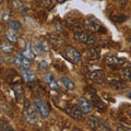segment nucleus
<instances>
[{
	"label": "nucleus",
	"mask_w": 131,
	"mask_h": 131,
	"mask_svg": "<svg viewBox=\"0 0 131 131\" xmlns=\"http://www.w3.org/2000/svg\"><path fill=\"white\" fill-rule=\"evenodd\" d=\"M0 130L1 131H13V128L11 127V125L9 124V122H7L6 120H1L0 121Z\"/></svg>",
	"instance_id": "b1692460"
},
{
	"label": "nucleus",
	"mask_w": 131,
	"mask_h": 131,
	"mask_svg": "<svg viewBox=\"0 0 131 131\" xmlns=\"http://www.w3.org/2000/svg\"><path fill=\"white\" fill-rule=\"evenodd\" d=\"M21 54L25 57V58H27L28 60H33L35 58V54H34V51H33V48L31 47L30 43L26 44V46L23 48V50H22Z\"/></svg>",
	"instance_id": "dca6fc26"
},
{
	"label": "nucleus",
	"mask_w": 131,
	"mask_h": 131,
	"mask_svg": "<svg viewBox=\"0 0 131 131\" xmlns=\"http://www.w3.org/2000/svg\"><path fill=\"white\" fill-rule=\"evenodd\" d=\"M21 75L24 81H26L27 83H31L35 80V74L28 69H21Z\"/></svg>",
	"instance_id": "f3484780"
},
{
	"label": "nucleus",
	"mask_w": 131,
	"mask_h": 131,
	"mask_svg": "<svg viewBox=\"0 0 131 131\" xmlns=\"http://www.w3.org/2000/svg\"><path fill=\"white\" fill-rule=\"evenodd\" d=\"M88 125L93 130H101V131H109L110 128L105 122L97 117H90L88 119Z\"/></svg>",
	"instance_id": "39448f33"
},
{
	"label": "nucleus",
	"mask_w": 131,
	"mask_h": 131,
	"mask_svg": "<svg viewBox=\"0 0 131 131\" xmlns=\"http://www.w3.org/2000/svg\"><path fill=\"white\" fill-rule=\"evenodd\" d=\"M88 56H89V58L90 59H92V60H96L98 59V57H100V50L96 48H91L90 50L86 52Z\"/></svg>",
	"instance_id": "4be33fe9"
},
{
	"label": "nucleus",
	"mask_w": 131,
	"mask_h": 131,
	"mask_svg": "<svg viewBox=\"0 0 131 131\" xmlns=\"http://www.w3.org/2000/svg\"><path fill=\"white\" fill-rule=\"evenodd\" d=\"M92 104L95 106L96 108H98L100 110H102V112H104V110H106V105L104 104V102L101 100V98H98L97 95H92Z\"/></svg>",
	"instance_id": "aec40b11"
},
{
	"label": "nucleus",
	"mask_w": 131,
	"mask_h": 131,
	"mask_svg": "<svg viewBox=\"0 0 131 131\" xmlns=\"http://www.w3.org/2000/svg\"><path fill=\"white\" fill-rule=\"evenodd\" d=\"M13 62L15 66H18V67H20L21 69H30V67H31V60L25 58L22 54L16 55L13 58Z\"/></svg>",
	"instance_id": "1a4fd4ad"
},
{
	"label": "nucleus",
	"mask_w": 131,
	"mask_h": 131,
	"mask_svg": "<svg viewBox=\"0 0 131 131\" xmlns=\"http://www.w3.org/2000/svg\"><path fill=\"white\" fill-rule=\"evenodd\" d=\"M60 82L62 83L63 86L67 89V90H70V91H72V90H74V83L70 80V79H68V78H66V77H61V79H60Z\"/></svg>",
	"instance_id": "412c9836"
},
{
	"label": "nucleus",
	"mask_w": 131,
	"mask_h": 131,
	"mask_svg": "<svg viewBox=\"0 0 131 131\" xmlns=\"http://www.w3.org/2000/svg\"><path fill=\"white\" fill-rule=\"evenodd\" d=\"M129 97H130V98H131V92H130V94H129Z\"/></svg>",
	"instance_id": "7c9ffc66"
},
{
	"label": "nucleus",
	"mask_w": 131,
	"mask_h": 131,
	"mask_svg": "<svg viewBox=\"0 0 131 131\" xmlns=\"http://www.w3.org/2000/svg\"><path fill=\"white\" fill-rule=\"evenodd\" d=\"M5 37L9 43H16L19 39V36L16 34V32L14 30H12V28L11 30H7L5 32Z\"/></svg>",
	"instance_id": "2eb2a0df"
},
{
	"label": "nucleus",
	"mask_w": 131,
	"mask_h": 131,
	"mask_svg": "<svg viewBox=\"0 0 131 131\" xmlns=\"http://www.w3.org/2000/svg\"><path fill=\"white\" fill-rule=\"evenodd\" d=\"M38 68L39 69H46L47 68V62L46 61H40L38 63Z\"/></svg>",
	"instance_id": "cd10ccee"
},
{
	"label": "nucleus",
	"mask_w": 131,
	"mask_h": 131,
	"mask_svg": "<svg viewBox=\"0 0 131 131\" xmlns=\"http://www.w3.org/2000/svg\"><path fill=\"white\" fill-rule=\"evenodd\" d=\"M66 113L68 114V116H70L71 118L77 120H81L84 115V113L79 108V106H72V105L66 108Z\"/></svg>",
	"instance_id": "0eeeda50"
},
{
	"label": "nucleus",
	"mask_w": 131,
	"mask_h": 131,
	"mask_svg": "<svg viewBox=\"0 0 131 131\" xmlns=\"http://www.w3.org/2000/svg\"><path fill=\"white\" fill-rule=\"evenodd\" d=\"M56 1L58 2V3H62V2H64V1H66V0H56Z\"/></svg>",
	"instance_id": "c756f323"
},
{
	"label": "nucleus",
	"mask_w": 131,
	"mask_h": 131,
	"mask_svg": "<svg viewBox=\"0 0 131 131\" xmlns=\"http://www.w3.org/2000/svg\"><path fill=\"white\" fill-rule=\"evenodd\" d=\"M83 27L85 28V30H88V31L92 32V33L98 32L100 30L103 28V26H102V23L98 21L96 18H94V16H92V15H90V16H88V18L84 19Z\"/></svg>",
	"instance_id": "7ed1b4c3"
},
{
	"label": "nucleus",
	"mask_w": 131,
	"mask_h": 131,
	"mask_svg": "<svg viewBox=\"0 0 131 131\" xmlns=\"http://www.w3.org/2000/svg\"><path fill=\"white\" fill-rule=\"evenodd\" d=\"M73 38L77 42H79L81 44H85V45H91L96 42V37L93 34L88 32H83V31H77L73 34Z\"/></svg>",
	"instance_id": "f03ea898"
},
{
	"label": "nucleus",
	"mask_w": 131,
	"mask_h": 131,
	"mask_svg": "<svg viewBox=\"0 0 131 131\" xmlns=\"http://www.w3.org/2000/svg\"><path fill=\"white\" fill-rule=\"evenodd\" d=\"M37 113H38V110H37V108H36V106H35L34 103H33V104L28 103L25 106L24 112H23L25 120L28 122V124H31V125H35L36 122H37V119H38Z\"/></svg>",
	"instance_id": "f257e3e1"
},
{
	"label": "nucleus",
	"mask_w": 131,
	"mask_h": 131,
	"mask_svg": "<svg viewBox=\"0 0 131 131\" xmlns=\"http://www.w3.org/2000/svg\"><path fill=\"white\" fill-rule=\"evenodd\" d=\"M121 78L126 81H131V64H125L121 69Z\"/></svg>",
	"instance_id": "a211bd4d"
},
{
	"label": "nucleus",
	"mask_w": 131,
	"mask_h": 131,
	"mask_svg": "<svg viewBox=\"0 0 131 131\" xmlns=\"http://www.w3.org/2000/svg\"><path fill=\"white\" fill-rule=\"evenodd\" d=\"M34 104H35L36 108H37V110H38V114L40 115V117L42 118L45 119V118H47L49 116V114H50V109H49L48 104L44 100H42V98H35Z\"/></svg>",
	"instance_id": "423d86ee"
},
{
	"label": "nucleus",
	"mask_w": 131,
	"mask_h": 131,
	"mask_svg": "<svg viewBox=\"0 0 131 131\" xmlns=\"http://www.w3.org/2000/svg\"><path fill=\"white\" fill-rule=\"evenodd\" d=\"M117 130H125V131H130L131 130V128H126L125 126H119L117 128Z\"/></svg>",
	"instance_id": "c85d7f7f"
},
{
	"label": "nucleus",
	"mask_w": 131,
	"mask_h": 131,
	"mask_svg": "<svg viewBox=\"0 0 131 131\" xmlns=\"http://www.w3.org/2000/svg\"><path fill=\"white\" fill-rule=\"evenodd\" d=\"M12 90L14 91L15 98L18 100V102H23L24 101V90L22 88L21 84H16L12 86Z\"/></svg>",
	"instance_id": "4468645a"
},
{
	"label": "nucleus",
	"mask_w": 131,
	"mask_h": 131,
	"mask_svg": "<svg viewBox=\"0 0 131 131\" xmlns=\"http://www.w3.org/2000/svg\"><path fill=\"white\" fill-rule=\"evenodd\" d=\"M9 23H10V26L12 30L16 31V30H19V28H21V23L19 21H10Z\"/></svg>",
	"instance_id": "a878e982"
},
{
	"label": "nucleus",
	"mask_w": 131,
	"mask_h": 131,
	"mask_svg": "<svg viewBox=\"0 0 131 131\" xmlns=\"http://www.w3.org/2000/svg\"><path fill=\"white\" fill-rule=\"evenodd\" d=\"M0 49H1V51L5 52V54H11V52L13 51V46L10 45L9 43H2Z\"/></svg>",
	"instance_id": "5701e85b"
},
{
	"label": "nucleus",
	"mask_w": 131,
	"mask_h": 131,
	"mask_svg": "<svg viewBox=\"0 0 131 131\" xmlns=\"http://www.w3.org/2000/svg\"><path fill=\"white\" fill-rule=\"evenodd\" d=\"M63 55L69 61H71L74 64H80L82 62V57L80 55V52L77 50L75 48H73L71 46H68L64 48Z\"/></svg>",
	"instance_id": "20e7f679"
},
{
	"label": "nucleus",
	"mask_w": 131,
	"mask_h": 131,
	"mask_svg": "<svg viewBox=\"0 0 131 131\" xmlns=\"http://www.w3.org/2000/svg\"><path fill=\"white\" fill-rule=\"evenodd\" d=\"M1 21L2 22H10V14L8 12L3 11L1 13Z\"/></svg>",
	"instance_id": "bb28decb"
},
{
	"label": "nucleus",
	"mask_w": 131,
	"mask_h": 131,
	"mask_svg": "<svg viewBox=\"0 0 131 131\" xmlns=\"http://www.w3.org/2000/svg\"><path fill=\"white\" fill-rule=\"evenodd\" d=\"M90 79H91L93 82H96V83H103L105 81L106 77H105V73L103 70H94L90 72Z\"/></svg>",
	"instance_id": "9b49d317"
},
{
	"label": "nucleus",
	"mask_w": 131,
	"mask_h": 131,
	"mask_svg": "<svg viewBox=\"0 0 131 131\" xmlns=\"http://www.w3.org/2000/svg\"><path fill=\"white\" fill-rule=\"evenodd\" d=\"M33 49L37 52V54H45V52L48 51V45L46 44V42L40 39H36L33 45Z\"/></svg>",
	"instance_id": "f8f14e48"
},
{
	"label": "nucleus",
	"mask_w": 131,
	"mask_h": 131,
	"mask_svg": "<svg viewBox=\"0 0 131 131\" xmlns=\"http://www.w3.org/2000/svg\"><path fill=\"white\" fill-rule=\"evenodd\" d=\"M104 62L108 67H118V66H122L125 63V59L119 58L117 56H107L105 58Z\"/></svg>",
	"instance_id": "9d476101"
},
{
	"label": "nucleus",
	"mask_w": 131,
	"mask_h": 131,
	"mask_svg": "<svg viewBox=\"0 0 131 131\" xmlns=\"http://www.w3.org/2000/svg\"><path fill=\"white\" fill-rule=\"evenodd\" d=\"M78 106H79V108L84 114H91L93 110V104L88 98H84V97H81L78 100Z\"/></svg>",
	"instance_id": "6e6552de"
},
{
	"label": "nucleus",
	"mask_w": 131,
	"mask_h": 131,
	"mask_svg": "<svg viewBox=\"0 0 131 131\" xmlns=\"http://www.w3.org/2000/svg\"><path fill=\"white\" fill-rule=\"evenodd\" d=\"M43 79L44 81L47 83V85L49 88H50L51 90H59L60 88V85L58 83V81L56 80V78L52 75V74H49V73H47V74H45L43 77Z\"/></svg>",
	"instance_id": "ddd939ff"
},
{
	"label": "nucleus",
	"mask_w": 131,
	"mask_h": 131,
	"mask_svg": "<svg viewBox=\"0 0 131 131\" xmlns=\"http://www.w3.org/2000/svg\"><path fill=\"white\" fill-rule=\"evenodd\" d=\"M23 6V3L21 0H11L10 1V7L13 8V9H20Z\"/></svg>",
	"instance_id": "393cba45"
},
{
	"label": "nucleus",
	"mask_w": 131,
	"mask_h": 131,
	"mask_svg": "<svg viewBox=\"0 0 131 131\" xmlns=\"http://www.w3.org/2000/svg\"><path fill=\"white\" fill-rule=\"evenodd\" d=\"M110 86H112L114 90H116V91H122V90H125L128 88V85H127L124 81H120V80H114L110 82Z\"/></svg>",
	"instance_id": "6ab92c4d"
}]
</instances>
